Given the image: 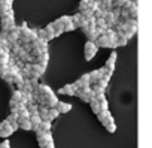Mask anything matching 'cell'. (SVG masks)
<instances>
[{"label": "cell", "instance_id": "obj_31", "mask_svg": "<svg viewBox=\"0 0 152 148\" xmlns=\"http://www.w3.org/2000/svg\"><path fill=\"white\" fill-rule=\"evenodd\" d=\"M131 2H137V3H139V0H131Z\"/></svg>", "mask_w": 152, "mask_h": 148}, {"label": "cell", "instance_id": "obj_20", "mask_svg": "<svg viewBox=\"0 0 152 148\" xmlns=\"http://www.w3.org/2000/svg\"><path fill=\"white\" fill-rule=\"evenodd\" d=\"M39 129L43 130V132H46V133H49L51 132V121H42L40 126H39Z\"/></svg>", "mask_w": 152, "mask_h": 148}, {"label": "cell", "instance_id": "obj_2", "mask_svg": "<svg viewBox=\"0 0 152 148\" xmlns=\"http://www.w3.org/2000/svg\"><path fill=\"white\" fill-rule=\"evenodd\" d=\"M97 45L94 43V42H91V40H88L87 43H85V60H91L96 54H97Z\"/></svg>", "mask_w": 152, "mask_h": 148}, {"label": "cell", "instance_id": "obj_9", "mask_svg": "<svg viewBox=\"0 0 152 148\" xmlns=\"http://www.w3.org/2000/svg\"><path fill=\"white\" fill-rule=\"evenodd\" d=\"M48 60H49V55H48V52H42L40 55L34 57V63H37V64H42V66H45V67H46V64H48Z\"/></svg>", "mask_w": 152, "mask_h": 148}, {"label": "cell", "instance_id": "obj_8", "mask_svg": "<svg viewBox=\"0 0 152 148\" xmlns=\"http://www.w3.org/2000/svg\"><path fill=\"white\" fill-rule=\"evenodd\" d=\"M58 93H60V94H66V96H75L76 88L73 87V84H67V85L61 87V88L58 90Z\"/></svg>", "mask_w": 152, "mask_h": 148}, {"label": "cell", "instance_id": "obj_16", "mask_svg": "<svg viewBox=\"0 0 152 148\" xmlns=\"http://www.w3.org/2000/svg\"><path fill=\"white\" fill-rule=\"evenodd\" d=\"M72 18V23H73V26H75V29H78L79 26H81V21H82V15L81 14H76V15H73V17H70Z\"/></svg>", "mask_w": 152, "mask_h": 148}, {"label": "cell", "instance_id": "obj_14", "mask_svg": "<svg viewBox=\"0 0 152 148\" xmlns=\"http://www.w3.org/2000/svg\"><path fill=\"white\" fill-rule=\"evenodd\" d=\"M18 127H21L23 130H31L30 118H27V120H18Z\"/></svg>", "mask_w": 152, "mask_h": 148}, {"label": "cell", "instance_id": "obj_24", "mask_svg": "<svg viewBox=\"0 0 152 148\" xmlns=\"http://www.w3.org/2000/svg\"><path fill=\"white\" fill-rule=\"evenodd\" d=\"M127 0H113V8H122Z\"/></svg>", "mask_w": 152, "mask_h": 148}, {"label": "cell", "instance_id": "obj_3", "mask_svg": "<svg viewBox=\"0 0 152 148\" xmlns=\"http://www.w3.org/2000/svg\"><path fill=\"white\" fill-rule=\"evenodd\" d=\"M12 133H14V130H12L11 123H9L8 120H5V121L0 123V136H2V138H8V136H11Z\"/></svg>", "mask_w": 152, "mask_h": 148}, {"label": "cell", "instance_id": "obj_28", "mask_svg": "<svg viewBox=\"0 0 152 148\" xmlns=\"http://www.w3.org/2000/svg\"><path fill=\"white\" fill-rule=\"evenodd\" d=\"M0 148H11V145H9V141H3L2 144H0Z\"/></svg>", "mask_w": 152, "mask_h": 148}, {"label": "cell", "instance_id": "obj_25", "mask_svg": "<svg viewBox=\"0 0 152 148\" xmlns=\"http://www.w3.org/2000/svg\"><path fill=\"white\" fill-rule=\"evenodd\" d=\"M8 75V66H0V77L5 78Z\"/></svg>", "mask_w": 152, "mask_h": 148}, {"label": "cell", "instance_id": "obj_27", "mask_svg": "<svg viewBox=\"0 0 152 148\" xmlns=\"http://www.w3.org/2000/svg\"><path fill=\"white\" fill-rule=\"evenodd\" d=\"M104 127H106V129H107V132H110V133H113V132L116 130V126H115V123H110V124H106Z\"/></svg>", "mask_w": 152, "mask_h": 148}, {"label": "cell", "instance_id": "obj_1", "mask_svg": "<svg viewBox=\"0 0 152 148\" xmlns=\"http://www.w3.org/2000/svg\"><path fill=\"white\" fill-rule=\"evenodd\" d=\"M0 26H2L3 32H11L15 27V20H14V12L12 11L2 17V20H0Z\"/></svg>", "mask_w": 152, "mask_h": 148}, {"label": "cell", "instance_id": "obj_23", "mask_svg": "<svg viewBox=\"0 0 152 148\" xmlns=\"http://www.w3.org/2000/svg\"><path fill=\"white\" fill-rule=\"evenodd\" d=\"M73 30H75V26H73V23H72V20H70L69 23L64 24V32H73Z\"/></svg>", "mask_w": 152, "mask_h": 148}, {"label": "cell", "instance_id": "obj_7", "mask_svg": "<svg viewBox=\"0 0 152 148\" xmlns=\"http://www.w3.org/2000/svg\"><path fill=\"white\" fill-rule=\"evenodd\" d=\"M94 43L97 45V48H110V42H109V39L104 36V33L100 35V36L94 40Z\"/></svg>", "mask_w": 152, "mask_h": 148}, {"label": "cell", "instance_id": "obj_26", "mask_svg": "<svg viewBox=\"0 0 152 148\" xmlns=\"http://www.w3.org/2000/svg\"><path fill=\"white\" fill-rule=\"evenodd\" d=\"M81 15H82V17H85V18H90V17H93V11L88 8V9L82 11V12H81Z\"/></svg>", "mask_w": 152, "mask_h": 148}, {"label": "cell", "instance_id": "obj_15", "mask_svg": "<svg viewBox=\"0 0 152 148\" xmlns=\"http://www.w3.org/2000/svg\"><path fill=\"white\" fill-rule=\"evenodd\" d=\"M11 11H12V6H11V5H8V3H0V17L9 14Z\"/></svg>", "mask_w": 152, "mask_h": 148}, {"label": "cell", "instance_id": "obj_32", "mask_svg": "<svg viewBox=\"0 0 152 148\" xmlns=\"http://www.w3.org/2000/svg\"><path fill=\"white\" fill-rule=\"evenodd\" d=\"M93 2H100V0H93Z\"/></svg>", "mask_w": 152, "mask_h": 148}, {"label": "cell", "instance_id": "obj_21", "mask_svg": "<svg viewBox=\"0 0 152 148\" xmlns=\"http://www.w3.org/2000/svg\"><path fill=\"white\" fill-rule=\"evenodd\" d=\"M91 2H93V0H81V3H79V9H81V12L85 11V9H88V6H90Z\"/></svg>", "mask_w": 152, "mask_h": 148}, {"label": "cell", "instance_id": "obj_6", "mask_svg": "<svg viewBox=\"0 0 152 148\" xmlns=\"http://www.w3.org/2000/svg\"><path fill=\"white\" fill-rule=\"evenodd\" d=\"M37 142H39L40 148H43V147H48V145L54 144L52 136H51V132H49V133H43L42 136H39V138H37Z\"/></svg>", "mask_w": 152, "mask_h": 148}, {"label": "cell", "instance_id": "obj_19", "mask_svg": "<svg viewBox=\"0 0 152 148\" xmlns=\"http://www.w3.org/2000/svg\"><path fill=\"white\" fill-rule=\"evenodd\" d=\"M58 115H60V112L57 111V108H48V117H49V121L55 120Z\"/></svg>", "mask_w": 152, "mask_h": 148}, {"label": "cell", "instance_id": "obj_22", "mask_svg": "<svg viewBox=\"0 0 152 148\" xmlns=\"http://www.w3.org/2000/svg\"><path fill=\"white\" fill-rule=\"evenodd\" d=\"M9 123H14V121H18V112H11L9 117L6 118Z\"/></svg>", "mask_w": 152, "mask_h": 148}, {"label": "cell", "instance_id": "obj_4", "mask_svg": "<svg viewBox=\"0 0 152 148\" xmlns=\"http://www.w3.org/2000/svg\"><path fill=\"white\" fill-rule=\"evenodd\" d=\"M97 117H99V121H100L103 126L113 123V117L110 115V112H109L107 109H106V111H100V112L97 114Z\"/></svg>", "mask_w": 152, "mask_h": 148}, {"label": "cell", "instance_id": "obj_13", "mask_svg": "<svg viewBox=\"0 0 152 148\" xmlns=\"http://www.w3.org/2000/svg\"><path fill=\"white\" fill-rule=\"evenodd\" d=\"M88 75H90V82H91V84H96L97 81L102 80V72H100V69H99V70H93L91 73H88Z\"/></svg>", "mask_w": 152, "mask_h": 148}, {"label": "cell", "instance_id": "obj_10", "mask_svg": "<svg viewBox=\"0 0 152 148\" xmlns=\"http://www.w3.org/2000/svg\"><path fill=\"white\" fill-rule=\"evenodd\" d=\"M57 111L60 112V114H64V112H69L70 109H72V105L70 103H66V102H60L58 100V103H57Z\"/></svg>", "mask_w": 152, "mask_h": 148}, {"label": "cell", "instance_id": "obj_18", "mask_svg": "<svg viewBox=\"0 0 152 148\" xmlns=\"http://www.w3.org/2000/svg\"><path fill=\"white\" fill-rule=\"evenodd\" d=\"M88 103H90V106H91V109H93V112H94V114H99V112H100V106H99V102H97V100H96L94 97H93V99H91V100H90Z\"/></svg>", "mask_w": 152, "mask_h": 148}, {"label": "cell", "instance_id": "obj_17", "mask_svg": "<svg viewBox=\"0 0 152 148\" xmlns=\"http://www.w3.org/2000/svg\"><path fill=\"white\" fill-rule=\"evenodd\" d=\"M45 32H46V40H51V39L55 38V36H54V27H52V23L48 24V26L45 27Z\"/></svg>", "mask_w": 152, "mask_h": 148}, {"label": "cell", "instance_id": "obj_5", "mask_svg": "<svg viewBox=\"0 0 152 148\" xmlns=\"http://www.w3.org/2000/svg\"><path fill=\"white\" fill-rule=\"evenodd\" d=\"M45 66H42V64H37V63H33L31 64V78H36V80H39L43 73H45Z\"/></svg>", "mask_w": 152, "mask_h": 148}, {"label": "cell", "instance_id": "obj_30", "mask_svg": "<svg viewBox=\"0 0 152 148\" xmlns=\"http://www.w3.org/2000/svg\"><path fill=\"white\" fill-rule=\"evenodd\" d=\"M43 148H54V144H51V145H48V147H43Z\"/></svg>", "mask_w": 152, "mask_h": 148}, {"label": "cell", "instance_id": "obj_12", "mask_svg": "<svg viewBox=\"0 0 152 148\" xmlns=\"http://www.w3.org/2000/svg\"><path fill=\"white\" fill-rule=\"evenodd\" d=\"M42 120L39 115H30V124H31V130H37L40 126Z\"/></svg>", "mask_w": 152, "mask_h": 148}, {"label": "cell", "instance_id": "obj_29", "mask_svg": "<svg viewBox=\"0 0 152 148\" xmlns=\"http://www.w3.org/2000/svg\"><path fill=\"white\" fill-rule=\"evenodd\" d=\"M0 3H8V5L12 6V0H0Z\"/></svg>", "mask_w": 152, "mask_h": 148}, {"label": "cell", "instance_id": "obj_11", "mask_svg": "<svg viewBox=\"0 0 152 148\" xmlns=\"http://www.w3.org/2000/svg\"><path fill=\"white\" fill-rule=\"evenodd\" d=\"M115 61H116V52H112V54H110V57H109V60L106 61L104 67L113 72V69H115Z\"/></svg>", "mask_w": 152, "mask_h": 148}]
</instances>
